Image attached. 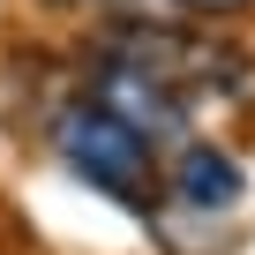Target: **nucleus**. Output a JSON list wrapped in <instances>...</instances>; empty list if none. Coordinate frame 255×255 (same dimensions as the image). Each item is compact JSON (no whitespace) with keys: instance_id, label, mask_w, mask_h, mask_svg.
Masks as SVG:
<instances>
[{"instance_id":"nucleus-5","label":"nucleus","mask_w":255,"mask_h":255,"mask_svg":"<svg viewBox=\"0 0 255 255\" xmlns=\"http://www.w3.org/2000/svg\"><path fill=\"white\" fill-rule=\"evenodd\" d=\"M0 15H8V0H0Z\"/></svg>"},{"instance_id":"nucleus-3","label":"nucleus","mask_w":255,"mask_h":255,"mask_svg":"<svg viewBox=\"0 0 255 255\" xmlns=\"http://www.w3.org/2000/svg\"><path fill=\"white\" fill-rule=\"evenodd\" d=\"M128 8H150V0H38V15H60V23H75V30H98V23H113V15H128Z\"/></svg>"},{"instance_id":"nucleus-4","label":"nucleus","mask_w":255,"mask_h":255,"mask_svg":"<svg viewBox=\"0 0 255 255\" xmlns=\"http://www.w3.org/2000/svg\"><path fill=\"white\" fill-rule=\"evenodd\" d=\"M150 8H173V15H195V23H218V30L255 23V0H150Z\"/></svg>"},{"instance_id":"nucleus-1","label":"nucleus","mask_w":255,"mask_h":255,"mask_svg":"<svg viewBox=\"0 0 255 255\" xmlns=\"http://www.w3.org/2000/svg\"><path fill=\"white\" fill-rule=\"evenodd\" d=\"M38 150L83 188V195H98V203H113V210H128V218H165L173 203H165V150L143 135L128 113H113L98 90H83L75 83V68H68V83L45 98V113H38Z\"/></svg>"},{"instance_id":"nucleus-2","label":"nucleus","mask_w":255,"mask_h":255,"mask_svg":"<svg viewBox=\"0 0 255 255\" xmlns=\"http://www.w3.org/2000/svg\"><path fill=\"white\" fill-rule=\"evenodd\" d=\"M240 195H248V165H240L233 143L210 135V128L165 150V203H173V210H188V218H225V210H240Z\"/></svg>"}]
</instances>
